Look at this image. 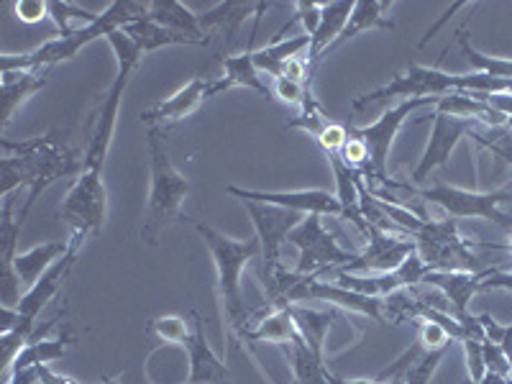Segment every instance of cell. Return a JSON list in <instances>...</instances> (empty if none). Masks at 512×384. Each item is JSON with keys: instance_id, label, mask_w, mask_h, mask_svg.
Returning <instances> with one entry per match:
<instances>
[{"instance_id": "obj_22", "label": "cell", "mask_w": 512, "mask_h": 384, "mask_svg": "<svg viewBox=\"0 0 512 384\" xmlns=\"http://www.w3.org/2000/svg\"><path fill=\"white\" fill-rule=\"evenodd\" d=\"M47 75L44 70L29 72H3V98H0V128L11 123L13 113L26 103L34 93L47 88Z\"/></svg>"}, {"instance_id": "obj_51", "label": "cell", "mask_w": 512, "mask_h": 384, "mask_svg": "<svg viewBox=\"0 0 512 384\" xmlns=\"http://www.w3.org/2000/svg\"><path fill=\"white\" fill-rule=\"evenodd\" d=\"M292 384H300V382H297V379H292Z\"/></svg>"}, {"instance_id": "obj_39", "label": "cell", "mask_w": 512, "mask_h": 384, "mask_svg": "<svg viewBox=\"0 0 512 384\" xmlns=\"http://www.w3.org/2000/svg\"><path fill=\"white\" fill-rule=\"evenodd\" d=\"M328 118L323 116V111H320L318 100H310L308 105L303 108V113L297 118H292L290 123H287V128H300V131H305V134H310L313 139H318L320 134H323V128L328 126Z\"/></svg>"}, {"instance_id": "obj_52", "label": "cell", "mask_w": 512, "mask_h": 384, "mask_svg": "<svg viewBox=\"0 0 512 384\" xmlns=\"http://www.w3.org/2000/svg\"><path fill=\"white\" fill-rule=\"evenodd\" d=\"M108 384H118V382H108Z\"/></svg>"}, {"instance_id": "obj_45", "label": "cell", "mask_w": 512, "mask_h": 384, "mask_svg": "<svg viewBox=\"0 0 512 384\" xmlns=\"http://www.w3.org/2000/svg\"><path fill=\"white\" fill-rule=\"evenodd\" d=\"M487 290H512V272H505V269H487L482 285H479V292Z\"/></svg>"}, {"instance_id": "obj_41", "label": "cell", "mask_w": 512, "mask_h": 384, "mask_svg": "<svg viewBox=\"0 0 512 384\" xmlns=\"http://www.w3.org/2000/svg\"><path fill=\"white\" fill-rule=\"evenodd\" d=\"M461 346H464V356H466V372H469V377L472 382H482L484 374H487V361H484V344L482 341H477V338H464L461 341Z\"/></svg>"}, {"instance_id": "obj_47", "label": "cell", "mask_w": 512, "mask_h": 384, "mask_svg": "<svg viewBox=\"0 0 512 384\" xmlns=\"http://www.w3.org/2000/svg\"><path fill=\"white\" fill-rule=\"evenodd\" d=\"M36 372H39V382L41 384H80L77 379L72 377H64V374L54 372L49 364H41V367H36Z\"/></svg>"}, {"instance_id": "obj_35", "label": "cell", "mask_w": 512, "mask_h": 384, "mask_svg": "<svg viewBox=\"0 0 512 384\" xmlns=\"http://www.w3.org/2000/svg\"><path fill=\"white\" fill-rule=\"evenodd\" d=\"M320 13H323V3H315V0H297L295 16L287 18V24L274 34L272 41H282V34H285L287 29H292L295 24H303L305 34L313 36L320 26Z\"/></svg>"}, {"instance_id": "obj_5", "label": "cell", "mask_w": 512, "mask_h": 384, "mask_svg": "<svg viewBox=\"0 0 512 384\" xmlns=\"http://www.w3.org/2000/svg\"><path fill=\"white\" fill-rule=\"evenodd\" d=\"M108 44H111L113 54L118 59V72L113 77L111 88L105 90L103 98H100L98 108L93 113V128H90V139L82 149V172H103V164L111 152L113 136H116L118 126V113H121L123 93H126L131 75L136 72L141 62V49L136 47L134 41L128 39L123 31H113L108 36Z\"/></svg>"}, {"instance_id": "obj_37", "label": "cell", "mask_w": 512, "mask_h": 384, "mask_svg": "<svg viewBox=\"0 0 512 384\" xmlns=\"http://www.w3.org/2000/svg\"><path fill=\"white\" fill-rule=\"evenodd\" d=\"M152 331L157 333L162 341H167V344H182V346H185L192 336V333L187 331L185 318H180V315H164V318H154Z\"/></svg>"}, {"instance_id": "obj_12", "label": "cell", "mask_w": 512, "mask_h": 384, "mask_svg": "<svg viewBox=\"0 0 512 384\" xmlns=\"http://www.w3.org/2000/svg\"><path fill=\"white\" fill-rule=\"evenodd\" d=\"M241 203H244L246 213H249L251 223H254L256 239L262 244V274L272 272V269L280 267L282 246H285V241H290V233L300 226L305 216L303 213H295V210L277 208V205L254 203V200H241Z\"/></svg>"}, {"instance_id": "obj_1", "label": "cell", "mask_w": 512, "mask_h": 384, "mask_svg": "<svg viewBox=\"0 0 512 384\" xmlns=\"http://www.w3.org/2000/svg\"><path fill=\"white\" fill-rule=\"evenodd\" d=\"M0 146L8 152L0 162V167H3V182H0L3 198H11L18 187H29V198L18 213L21 223L29 218L41 192H47L54 182L64 180V177L82 175V152L67 144V134L59 128H52L44 136H34V139L26 141L0 139Z\"/></svg>"}, {"instance_id": "obj_50", "label": "cell", "mask_w": 512, "mask_h": 384, "mask_svg": "<svg viewBox=\"0 0 512 384\" xmlns=\"http://www.w3.org/2000/svg\"><path fill=\"white\" fill-rule=\"evenodd\" d=\"M382 384H405V377H392V379H387V382H382Z\"/></svg>"}, {"instance_id": "obj_27", "label": "cell", "mask_w": 512, "mask_h": 384, "mask_svg": "<svg viewBox=\"0 0 512 384\" xmlns=\"http://www.w3.org/2000/svg\"><path fill=\"white\" fill-rule=\"evenodd\" d=\"M249 341H259V344L267 341V344L290 346L300 344L303 336L297 331L290 308H277L267 310V313H262L254 320V328L249 331Z\"/></svg>"}, {"instance_id": "obj_40", "label": "cell", "mask_w": 512, "mask_h": 384, "mask_svg": "<svg viewBox=\"0 0 512 384\" xmlns=\"http://www.w3.org/2000/svg\"><path fill=\"white\" fill-rule=\"evenodd\" d=\"M272 93L277 95L282 103L300 105V108H305V105L313 100V93H310L308 85L292 82V80H287V77H277V80H272Z\"/></svg>"}, {"instance_id": "obj_44", "label": "cell", "mask_w": 512, "mask_h": 384, "mask_svg": "<svg viewBox=\"0 0 512 384\" xmlns=\"http://www.w3.org/2000/svg\"><path fill=\"white\" fill-rule=\"evenodd\" d=\"M315 141H318L320 149H323L326 154L341 152L346 141H349V131H346L341 123H328V126L323 128V134H320Z\"/></svg>"}, {"instance_id": "obj_9", "label": "cell", "mask_w": 512, "mask_h": 384, "mask_svg": "<svg viewBox=\"0 0 512 384\" xmlns=\"http://www.w3.org/2000/svg\"><path fill=\"white\" fill-rule=\"evenodd\" d=\"M290 244H295L300 251L295 272L303 277H323L336 267L349 269L359 256L338 246L336 236L326 231L320 216H305L300 226L290 233Z\"/></svg>"}, {"instance_id": "obj_24", "label": "cell", "mask_w": 512, "mask_h": 384, "mask_svg": "<svg viewBox=\"0 0 512 384\" xmlns=\"http://www.w3.org/2000/svg\"><path fill=\"white\" fill-rule=\"evenodd\" d=\"M121 31L141 49V54H152L162 47H180V44H185V47H208L210 44V41L192 39V36L164 29V26L154 24L152 18H141V21H134Z\"/></svg>"}, {"instance_id": "obj_13", "label": "cell", "mask_w": 512, "mask_h": 384, "mask_svg": "<svg viewBox=\"0 0 512 384\" xmlns=\"http://www.w3.org/2000/svg\"><path fill=\"white\" fill-rule=\"evenodd\" d=\"M367 249L356 256V262L351 264L346 272L354 274H387L395 272L410 254L418 251L413 236H397L392 231H382L377 226H369Z\"/></svg>"}, {"instance_id": "obj_7", "label": "cell", "mask_w": 512, "mask_h": 384, "mask_svg": "<svg viewBox=\"0 0 512 384\" xmlns=\"http://www.w3.org/2000/svg\"><path fill=\"white\" fill-rule=\"evenodd\" d=\"M438 98H410V100H402L400 105L390 108V111H384L382 118L369 126H361V128H349V136L354 139L364 141L369 152V167L367 172L361 177H369V180H377L382 182L384 187H390V152H392V144H395L397 134H400L402 123L408 121L410 113L418 111V108H425V105H431L436 108Z\"/></svg>"}, {"instance_id": "obj_15", "label": "cell", "mask_w": 512, "mask_h": 384, "mask_svg": "<svg viewBox=\"0 0 512 384\" xmlns=\"http://www.w3.org/2000/svg\"><path fill=\"white\" fill-rule=\"evenodd\" d=\"M474 131L472 118H459V116H446V113L433 111V131L431 141L425 146L423 157H420L418 167L413 169V182L420 185L431 177L433 169L443 167L451 159L454 149L466 134Z\"/></svg>"}, {"instance_id": "obj_6", "label": "cell", "mask_w": 512, "mask_h": 384, "mask_svg": "<svg viewBox=\"0 0 512 384\" xmlns=\"http://www.w3.org/2000/svg\"><path fill=\"white\" fill-rule=\"evenodd\" d=\"M390 187H405L408 192L418 195L423 203L438 205L443 208L451 218H484V221L495 223L502 231L512 236V218L502 210V203H512V192L510 190H492V192H472V190H461V187L451 185H438L425 187V190H418V187L402 185V182H390Z\"/></svg>"}, {"instance_id": "obj_8", "label": "cell", "mask_w": 512, "mask_h": 384, "mask_svg": "<svg viewBox=\"0 0 512 384\" xmlns=\"http://www.w3.org/2000/svg\"><path fill=\"white\" fill-rule=\"evenodd\" d=\"M418 254L433 272H477L474 241L464 239L456 228V221H425L420 233L413 236Z\"/></svg>"}, {"instance_id": "obj_49", "label": "cell", "mask_w": 512, "mask_h": 384, "mask_svg": "<svg viewBox=\"0 0 512 384\" xmlns=\"http://www.w3.org/2000/svg\"><path fill=\"white\" fill-rule=\"evenodd\" d=\"M331 382L333 384H382L377 377L374 379H344V377H336V374H331Z\"/></svg>"}, {"instance_id": "obj_25", "label": "cell", "mask_w": 512, "mask_h": 384, "mask_svg": "<svg viewBox=\"0 0 512 384\" xmlns=\"http://www.w3.org/2000/svg\"><path fill=\"white\" fill-rule=\"evenodd\" d=\"M67 251H70V241H47V244H39L29 251H21L13 259V269L21 277L24 287L31 290Z\"/></svg>"}, {"instance_id": "obj_4", "label": "cell", "mask_w": 512, "mask_h": 384, "mask_svg": "<svg viewBox=\"0 0 512 384\" xmlns=\"http://www.w3.org/2000/svg\"><path fill=\"white\" fill-rule=\"evenodd\" d=\"M146 141H149V164H152L149 177H152V185H149V200H146L141 241L149 246H157L159 236L182 218V203L190 195L192 182L182 172H177V167L169 159L162 128L149 126Z\"/></svg>"}, {"instance_id": "obj_11", "label": "cell", "mask_w": 512, "mask_h": 384, "mask_svg": "<svg viewBox=\"0 0 512 384\" xmlns=\"http://www.w3.org/2000/svg\"><path fill=\"white\" fill-rule=\"evenodd\" d=\"M57 216L82 239L98 236L108 216V190H105L103 172H82L57 208Z\"/></svg>"}, {"instance_id": "obj_21", "label": "cell", "mask_w": 512, "mask_h": 384, "mask_svg": "<svg viewBox=\"0 0 512 384\" xmlns=\"http://www.w3.org/2000/svg\"><path fill=\"white\" fill-rule=\"evenodd\" d=\"M259 24H262V21H254V31H251V39L249 44H246L244 52L231 54V57L223 59V80H216L221 93H226V90L231 88H249L259 95H269V88L262 82L259 70H256L254 64V39L256 31H259Z\"/></svg>"}, {"instance_id": "obj_46", "label": "cell", "mask_w": 512, "mask_h": 384, "mask_svg": "<svg viewBox=\"0 0 512 384\" xmlns=\"http://www.w3.org/2000/svg\"><path fill=\"white\" fill-rule=\"evenodd\" d=\"M466 6H469V3H454V6L448 8V11H446V13H443V16H441V18H438L436 24H433V26H431V29L425 31V36H423V39H420V47H425V44H428V41H431V39H433V36H436V34H438V31H441V29H443V26H446V24H448V18L454 16V13H456V11H461V8H466Z\"/></svg>"}, {"instance_id": "obj_28", "label": "cell", "mask_w": 512, "mask_h": 384, "mask_svg": "<svg viewBox=\"0 0 512 384\" xmlns=\"http://www.w3.org/2000/svg\"><path fill=\"white\" fill-rule=\"evenodd\" d=\"M149 18H152L154 24L164 26L169 31H177V34L192 36V39L200 41H210L205 31L200 29L198 16L187 6L177 3V0H152L149 3Z\"/></svg>"}, {"instance_id": "obj_16", "label": "cell", "mask_w": 512, "mask_h": 384, "mask_svg": "<svg viewBox=\"0 0 512 384\" xmlns=\"http://www.w3.org/2000/svg\"><path fill=\"white\" fill-rule=\"evenodd\" d=\"M216 95H218L216 80L210 82V80H203V77H192L185 88L177 90L172 98L154 105L152 111L141 113V123H146V126H159V123L164 121H180V118L192 116V113L198 111L205 100L216 98Z\"/></svg>"}, {"instance_id": "obj_3", "label": "cell", "mask_w": 512, "mask_h": 384, "mask_svg": "<svg viewBox=\"0 0 512 384\" xmlns=\"http://www.w3.org/2000/svg\"><path fill=\"white\" fill-rule=\"evenodd\" d=\"M149 18V3H139V0H116L105 8L90 26L75 29L70 36H57V39L41 44L39 49L29 54H3L0 57V70L3 72H29V70H44L49 72L57 67L59 62L75 57L80 49L93 44L95 39H108L113 31L126 29L128 24Z\"/></svg>"}, {"instance_id": "obj_38", "label": "cell", "mask_w": 512, "mask_h": 384, "mask_svg": "<svg viewBox=\"0 0 512 384\" xmlns=\"http://www.w3.org/2000/svg\"><path fill=\"white\" fill-rule=\"evenodd\" d=\"M448 349H438V351H425L418 361H415L413 367L408 369V377H405V384H431V377L436 374L438 364L446 359Z\"/></svg>"}, {"instance_id": "obj_19", "label": "cell", "mask_w": 512, "mask_h": 384, "mask_svg": "<svg viewBox=\"0 0 512 384\" xmlns=\"http://www.w3.org/2000/svg\"><path fill=\"white\" fill-rule=\"evenodd\" d=\"M351 11H354V0H328L323 3V13H320V26L313 36H310L308 47V62L310 70H315L320 59L331 54V47L336 39L344 34L346 24H349Z\"/></svg>"}, {"instance_id": "obj_34", "label": "cell", "mask_w": 512, "mask_h": 384, "mask_svg": "<svg viewBox=\"0 0 512 384\" xmlns=\"http://www.w3.org/2000/svg\"><path fill=\"white\" fill-rule=\"evenodd\" d=\"M98 16L100 13L85 11V8L77 6V3H70V0H49V18H52L54 26H57L59 36H70L72 31H75L70 29V21H82L85 26H90Z\"/></svg>"}, {"instance_id": "obj_2", "label": "cell", "mask_w": 512, "mask_h": 384, "mask_svg": "<svg viewBox=\"0 0 512 384\" xmlns=\"http://www.w3.org/2000/svg\"><path fill=\"white\" fill-rule=\"evenodd\" d=\"M187 221L200 233V239L205 241L210 256H213L218 274V297H221L223 315H226L233 341L236 344H244V341L249 344V331L254 320H251V310L246 308L244 297H241V274L256 256L262 254V244H259V239H228L226 233L216 231V228L198 221V218H187Z\"/></svg>"}, {"instance_id": "obj_14", "label": "cell", "mask_w": 512, "mask_h": 384, "mask_svg": "<svg viewBox=\"0 0 512 384\" xmlns=\"http://www.w3.org/2000/svg\"><path fill=\"white\" fill-rule=\"evenodd\" d=\"M228 195L239 200H254V203L277 205V208L295 210L303 216H341L344 208L338 198L328 190H295V192H264V190H244V187L228 185Z\"/></svg>"}, {"instance_id": "obj_42", "label": "cell", "mask_w": 512, "mask_h": 384, "mask_svg": "<svg viewBox=\"0 0 512 384\" xmlns=\"http://www.w3.org/2000/svg\"><path fill=\"white\" fill-rule=\"evenodd\" d=\"M13 13L24 24H41L44 18H49V0H18L13 3Z\"/></svg>"}, {"instance_id": "obj_30", "label": "cell", "mask_w": 512, "mask_h": 384, "mask_svg": "<svg viewBox=\"0 0 512 384\" xmlns=\"http://www.w3.org/2000/svg\"><path fill=\"white\" fill-rule=\"evenodd\" d=\"M310 47V36H292V39H282V41H272L264 49H256L254 52V64L259 72H267L272 80L282 77V67H285L290 59L300 57L305 49Z\"/></svg>"}, {"instance_id": "obj_20", "label": "cell", "mask_w": 512, "mask_h": 384, "mask_svg": "<svg viewBox=\"0 0 512 384\" xmlns=\"http://www.w3.org/2000/svg\"><path fill=\"white\" fill-rule=\"evenodd\" d=\"M484 274H487V269L484 272H433L431 269V272L425 274L423 285L441 290L448 297L451 308H454V315L461 320L469 315V303L479 292Z\"/></svg>"}, {"instance_id": "obj_18", "label": "cell", "mask_w": 512, "mask_h": 384, "mask_svg": "<svg viewBox=\"0 0 512 384\" xmlns=\"http://www.w3.org/2000/svg\"><path fill=\"white\" fill-rule=\"evenodd\" d=\"M272 8V3H264V0H223V3H216L210 11L200 13V29H223L228 36V47H233L236 41V34H239L241 26L246 24V18H262L264 13Z\"/></svg>"}, {"instance_id": "obj_33", "label": "cell", "mask_w": 512, "mask_h": 384, "mask_svg": "<svg viewBox=\"0 0 512 384\" xmlns=\"http://www.w3.org/2000/svg\"><path fill=\"white\" fill-rule=\"evenodd\" d=\"M21 228L24 223L18 221V216L13 218V195L11 198H3V221H0V254H3V269L13 267V259H16V246L21 239Z\"/></svg>"}, {"instance_id": "obj_29", "label": "cell", "mask_w": 512, "mask_h": 384, "mask_svg": "<svg viewBox=\"0 0 512 384\" xmlns=\"http://www.w3.org/2000/svg\"><path fill=\"white\" fill-rule=\"evenodd\" d=\"M77 338L72 336V333H59V336L54 338H39V341H26L24 351L18 354V359L13 361V372H18V369H31V367H41V364H52V361H59L64 354H67V349L70 346H75ZM11 374H8L6 379H3V384L11 379Z\"/></svg>"}, {"instance_id": "obj_43", "label": "cell", "mask_w": 512, "mask_h": 384, "mask_svg": "<svg viewBox=\"0 0 512 384\" xmlns=\"http://www.w3.org/2000/svg\"><path fill=\"white\" fill-rule=\"evenodd\" d=\"M338 154H341V159H344V162L349 164L351 169H356V172L361 169V175L367 172L369 152H367V146H364V141H361V139H354V136H349V141H346L344 149H341Z\"/></svg>"}, {"instance_id": "obj_31", "label": "cell", "mask_w": 512, "mask_h": 384, "mask_svg": "<svg viewBox=\"0 0 512 384\" xmlns=\"http://www.w3.org/2000/svg\"><path fill=\"white\" fill-rule=\"evenodd\" d=\"M285 354L290 359L292 374H295V379L300 384H333L326 364L305 346V341L285 346Z\"/></svg>"}, {"instance_id": "obj_23", "label": "cell", "mask_w": 512, "mask_h": 384, "mask_svg": "<svg viewBox=\"0 0 512 384\" xmlns=\"http://www.w3.org/2000/svg\"><path fill=\"white\" fill-rule=\"evenodd\" d=\"M292 320H295L297 331L303 336L305 346L318 356L323 364H326V338L331 326L341 318L338 310H313V308H303V305H290Z\"/></svg>"}, {"instance_id": "obj_17", "label": "cell", "mask_w": 512, "mask_h": 384, "mask_svg": "<svg viewBox=\"0 0 512 384\" xmlns=\"http://www.w3.org/2000/svg\"><path fill=\"white\" fill-rule=\"evenodd\" d=\"M192 318H195L192 336L185 344L187 356H190V377L185 384H231L226 364L218 359L216 351L210 349L208 338H205L203 320L198 313H192Z\"/></svg>"}, {"instance_id": "obj_10", "label": "cell", "mask_w": 512, "mask_h": 384, "mask_svg": "<svg viewBox=\"0 0 512 384\" xmlns=\"http://www.w3.org/2000/svg\"><path fill=\"white\" fill-rule=\"evenodd\" d=\"M461 75H448L438 67H423V64H410L408 70L392 77L387 85L377 90H369L364 95H356L351 108L356 113L367 111L369 105L382 103L387 98H441L448 93H459Z\"/></svg>"}, {"instance_id": "obj_32", "label": "cell", "mask_w": 512, "mask_h": 384, "mask_svg": "<svg viewBox=\"0 0 512 384\" xmlns=\"http://www.w3.org/2000/svg\"><path fill=\"white\" fill-rule=\"evenodd\" d=\"M459 47H461V52H464L466 62L472 64V70H477L479 75H487V77H492V80L512 82V59L489 57V54H482L479 49H474L472 41H469V34H466V29L459 31Z\"/></svg>"}, {"instance_id": "obj_26", "label": "cell", "mask_w": 512, "mask_h": 384, "mask_svg": "<svg viewBox=\"0 0 512 384\" xmlns=\"http://www.w3.org/2000/svg\"><path fill=\"white\" fill-rule=\"evenodd\" d=\"M392 8V3H384V0H356L354 3V11H351L349 24H346L344 34L338 36L336 44L331 47L338 49L344 47L346 41H351L354 36L364 34V31H395V21L387 18V11Z\"/></svg>"}, {"instance_id": "obj_48", "label": "cell", "mask_w": 512, "mask_h": 384, "mask_svg": "<svg viewBox=\"0 0 512 384\" xmlns=\"http://www.w3.org/2000/svg\"><path fill=\"white\" fill-rule=\"evenodd\" d=\"M497 346L505 351V356L510 359V364H512V326L502 328V336H500V341H497Z\"/></svg>"}, {"instance_id": "obj_36", "label": "cell", "mask_w": 512, "mask_h": 384, "mask_svg": "<svg viewBox=\"0 0 512 384\" xmlns=\"http://www.w3.org/2000/svg\"><path fill=\"white\" fill-rule=\"evenodd\" d=\"M415 331H418V341L425 351H438V349H451L454 346V338L448 336V331L433 320L418 318L413 320Z\"/></svg>"}]
</instances>
